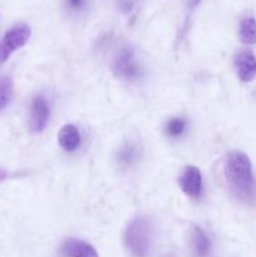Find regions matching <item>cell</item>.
<instances>
[{"label":"cell","instance_id":"obj_1","mask_svg":"<svg viewBox=\"0 0 256 257\" xmlns=\"http://www.w3.org/2000/svg\"><path fill=\"white\" fill-rule=\"evenodd\" d=\"M226 180L231 187L240 195L247 196L252 191L253 176L251 161L247 156L240 151H232L226 156L223 163Z\"/></svg>","mask_w":256,"mask_h":257},{"label":"cell","instance_id":"obj_14","mask_svg":"<svg viewBox=\"0 0 256 257\" xmlns=\"http://www.w3.org/2000/svg\"><path fill=\"white\" fill-rule=\"evenodd\" d=\"M136 155H137V152H136L135 146L127 145L119 151V155H118V160H119V162L122 163V165L128 166V165H131L133 161H135Z\"/></svg>","mask_w":256,"mask_h":257},{"label":"cell","instance_id":"obj_12","mask_svg":"<svg viewBox=\"0 0 256 257\" xmlns=\"http://www.w3.org/2000/svg\"><path fill=\"white\" fill-rule=\"evenodd\" d=\"M13 97V82L10 78H0V112L10 103Z\"/></svg>","mask_w":256,"mask_h":257},{"label":"cell","instance_id":"obj_7","mask_svg":"<svg viewBox=\"0 0 256 257\" xmlns=\"http://www.w3.org/2000/svg\"><path fill=\"white\" fill-rule=\"evenodd\" d=\"M235 69L238 79L251 82L256 77V57L250 50H242L235 58Z\"/></svg>","mask_w":256,"mask_h":257},{"label":"cell","instance_id":"obj_16","mask_svg":"<svg viewBox=\"0 0 256 257\" xmlns=\"http://www.w3.org/2000/svg\"><path fill=\"white\" fill-rule=\"evenodd\" d=\"M72 10H80L85 7V0H65Z\"/></svg>","mask_w":256,"mask_h":257},{"label":"cell","instance_id":"obj_15","mask_svg":"<svg viewBox=\"0 0 256 257\" xmlns=\"http://www.w3.org/2000/svg\"><path fill=\"white\" fill-rule=\"evenodd\" d=\"M118 8L124 14H131L136 8L135 0H118Z\"/></svg>","mask_w":256,"mask_h":257},{"label":"cell","instance_id":"obj_5","mask_svg":"<svg viewBox=\"0 0 256 257\" xmlns=\"http://www.w3.org/2000/svg\"><path fill=\"white\" fill-rule=\"evenodd\" d=\"M178 183H180L181 190L190 197L198 198L202 195V175H201V171L195 166H188L183 170Z\"/></svg>","mask_w":256,"mask_h":257},{"label":"cell","instance_id":"obj_10","mask_svg":"<svg viewBox=\"0 0 256 257\" xmlns=\"http://www.w3.org/2000/svg\"><path fill=\"white\" fill-rule=\"evenodd\" d=\"M210 238L200 227L193 228L192 232V250L197 257H206L210 252Z\"/></svg>","mask_w":256,"mask_h":257},{"label":"cell","instance_id":"obj_13","mask_svg":"<svg viewBox=\"0 0 256 257\" xmlns=\"http://www.w3.org/2000/svg\"><path fill=\"white\" fill-rule=\"evenodd\" d=\"M186 130V120L182 118H172L166 124V133L170 137H180Z\"/></svg>","mask_w":256,"mask_h":257},{"label":"cell","instance_id":"obj_18","mask_svg":"<svg viewBox=\"0 0 256 257\" xmlns=\"http://www.w3.org/2000/svg\"><path fill=\"white\" fill-rule=\"evenodd\" d=\"M5 177H7V172H5V171H3V170H0V181L4 180Z\"/></svg>","mask_w":256,"mask_h":257},{"label":"cell","instance_id":"obj_2","mask_svg":"<svg viewBox=\"0 0 256 257\" xmlns=\"http://www.w3.org/2000/svg\"><path fill=\"white\" fill-rule=\"evenodd\" d=\"M124 241L128 250L135 257H147L150 252V225L145 218L133 220L124 233Z\"/></svg>","mask_w":256,"mask_h":257},{"label":"cell","instance_id":"obj_11","mask_svg":"<svg viewBox=\"0 0 256 257\" xmlns=\"http://www.w3.org/2000/svg\"><path fill=\"white\" fill-rule=\"evenodd\" d=\"M240 39L245 44L256 43V19L253 17H245L240 23Z\"/></svg>","mask_w":256,"mask_h":257},{"label":"cell","instance_id":"obj_9","mask_svg":"<svg viewBox=\"0 0 256 257\" xmlns=\"http://www.w3.org/2000/svg\"><path fill=\"white\" fill-rule=\"evenodd\" d=\"M58 142L60 147L67 152H73L77 150L80 145V135L78 128L73 124L63 125L58 135Z\"/></svg>","mask_w":256,"mask_h":257},{"label":"cell","instance_id":"obj_8","mask_svg":"<svg viewBox=\"0 0 256 257\" xmlns=\"http://www.w3.org/2000/svg\"><path fill=\"white\" fill-rule=\"evenodd\" d=\"M62 251L67 257H99L92 245L77 238L65 241L62 246Z\"/></svg>","mask_w":256,"mask_h":257},{"label":"cell","instance_id":"obj_4","mask_svg":"<svg viewBox=\"0 0 256 257\" xmlns=\"http://www.w3.org/2000/svg\"><path fill=\"white\" fill-rule=\"evenodd\" d=\"M112 69L117 77L127 80H135L140 77L141 69L135 59V54L131 48L124 47L115 54L112 63Z\"/></svg>","mask_w":256,"mask_h":257},{"label":"cell","instance_id":"obj_3","mask_svg":"<svg viewBox=\"0 0 256 257\" xmlns=\"http://www.w3.org/2000/svg\"><path fill=\"white\" fill-rule=\"evenodd\" d=\"M30 28L25 24H18L8 30L0 40V62L9 59L10 55L27 44L30 38Z\"/></svg>","mask_w":256,"mask_h":257},{"label":"cell","instance_id":"obj_17","mask_svg":"<svg viewBox=\"0 0 256 257\" xmlns=\"http://www.w3.org/2000/svg\"><path fill=\"white\" fill-rule=\"evenodd\" d=\"M202 0H188V5H190L191 9H195Z\"/></svg>","mask_w":256,"mask_h":257},{"label":"cell","instance_id":"obj_6","mask_svg":"<svg viewBox=\"0 0 256 257\" xmlns=\"http://www.w3.org/2000/svg\"><path fill=\"white\" fill-rule=\"evenodd\" d=\"M49 119V105L44 97H37L32 103L30 110V130L34 133H40L47 127Z\"/></svg>","mask_w":256,"mask_h":257}]
</instances>
